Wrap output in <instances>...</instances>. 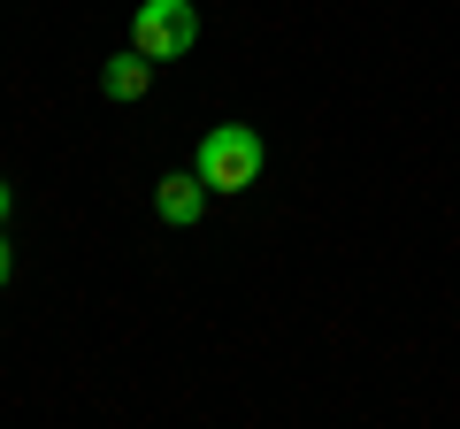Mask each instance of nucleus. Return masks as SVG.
Segmentation results:
<instances>
[{"label": "nucleus", "instance_id": "nucleus-3", "mask_svg": "<svg viewBox=\"0 0 460 429\" xmlns=\"http://www.w3.org/2000/svg\"><path fill=\"white\" fill-rule=\"evenodd\" d=\"M154 207H162V223H199V207H208V177L199 169H169L162 184H154Z\"/></svg>", "mask_w": 460, "mask_h": 429}, {"label": "nucleus", "instance_id": "nucleus-1", "mask_svg": "<svg viewBox=\"0 0 460 429\" xmlns=\"http://www.w3.org/2000/svg\"><path fill=\"white\" fill-rule=\"evenodd\" d=\"M199 177H208V192H246V184L261 177V131H253V123L208 131L199 138Z\"/></svg>", "mask_w": 460, "mask_h": 429}, {"label": "nucleus", "instance_id": "nucleus-4", "mask_svg": "<svg viewBox=\"0 0 460 429\" xmlns=\"http://www.w3.org/2000/svg\"><path fill=\"white\" fill-rule=\"evenodd\" d=\"M146 84H154V69H146V54H115V62L108 69H100V92H108V100H146Z\"/></svg>", "mask_w": 460, "mask_h": 429}, {"label": "nucleus", "instance_id": "nucleus-2", "mask_svg": "<svg viewBox=\"0 0 460 429\" xmlns=\"http://www.w3.org/2000/svg\"><path fill=\"white\" fill-rule=\"evenodd\" d=\"M131 47L146 54V62H184V54L199 47V8L192 0H146L131 16Z\"/></svg>", "mask_w": 460, "mask_h": 429}, {"label": "nucleus", "instance_id": "nucleus-5", "mask_svg": "<svg viewBox=\"0 0 460 429\" xmlns=\"http://www.w3.org/2000/svg\"><path fill=\"white\" fill-rule=\"evenodd\" d=\"M8 268H16V246H8V231H0V284H8Z\"/></svg>", "mask_w": 460, "mask_h": 429}, {"label": "nucleus", "instance_id": "nucleus-6", "mask_svg": "<svg viewBox=\"0 0 460 429\" xmlns=\"http://www.w3.org/2000/svg\"><path fill=\"white\" fill-rule=\"evenodd\" d=\"M8 199H16V192H8V177H0V223H8Z\"/></svg>", "mask_w": 460, "mask_h": 429}]
</instances>
